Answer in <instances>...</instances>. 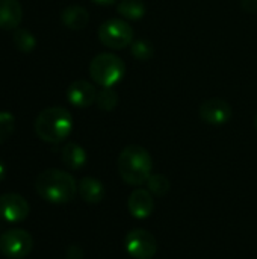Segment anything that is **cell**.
I'll return each mask as SVG.
<instances>
[{
	"label": "cell",
	"mask_w": 257,
	"mask_h": 259,
	"mask_svg": "<svg viewBox=\"0 0 257 259\" xmlns=\"http://www.w3.org/2000/svg\"><path fill=\"white\" fill-rule=\"evenodd\" d=\"M91 2L98 3V5H112V3H115L117 0H91Z\"/></svg>",
	"instance_id": "25"
},
{
	"label": "cell",
	"mask_w": 257,
	"mask_h": 259,
	"mask_svg": "<svg viewBox=\"0 0 257 259\" xmlns=\"http://www.w3.org/2000/svg\"><path fill=\"white\" fill-rule=\"evenodd\" d=\"M126 73V64L114 53H98L89 62V76L101 88L120 83Z\"/></svg>",
	"instance_id": "4"
},
{
	"label": "cell",
	"mask_w": 257,
	"mask_h": 259,
	"mask_svg": "<svg viewBox=\"0 0 257 259\" xmlns=\"http://www.w3.org/2000/svg\"><path fill=\"white\" fill-rule=\"evenodd\" d=\"M97 88L88 80H74L67 88V100L76 108H89L97 102Z\"/></svg>",
	"instance_id": "10"
},
{
	"label": "cell",
	"mask_w": 257,
	"mask_h": 259,
	"mask_svg": "<svg viewBox=\"0 0 257 259\" xmlns=\"http://www.w3.org/2000/svg\"><path fill=\"white\" fill-rule=\"evenodd\" d=\"M127 209L133 219L144 220V219L150 217L155 211L153 194L145 188L133 190L127 200Z\"/></svg>",
	"instance_id": "11"
},
{
	"label": "cell",
	"mask_w": 257,
	"mask_h": 259,
	"mask_svg": "<svg viewBox=\"0 0 257 259\" xmlns=\"http://www.w3.org/2000/svg\"><path fill=\"white\" fill-rule=\"evenodd\" d=\"M254 126H256V129H257V114H256V118H254Z\"/></svg>",
	"instance_id": "26"
},
{
	"label": "cell",
	"mask_w": 257,
	"mask_h": 259,
	"mask_svg": "<svg viewBox=\"0 0 257 259\" xmlns=\"http://www.w3.org/2000/svg\"><path fill=\"white\" fill-rule=\"evenodd\" d=\"M130 53L138 61H150L155 55V47L148 39H135L130 44Z\"/></svg>",
	"instance_id": "18"
},
{
	"label": "cell",
	"mask_w": 257,
	"mask_h": 259,
	"mask_svg": "<svg viewBox=\"0 0 257 259\" xmlns=\"http://www.w3.org/2000/svg\"><path fill=\"white\" fill-rule=\"evenodd\" d=\"M95 103L101 111H114L118 105V94L112 88H103L101 91H98Z\"/></svg>",
	"instance_id": "20"
},
{
	"label": "cell",
	"mask_w": 257,
	"mask_h": 259,
	"mask_svg": "<svg viewBox=\"0 0 257 259\" xmlns=\"http://www.w3.org/2000/svg\"><path fill=\"white\" fill-rule=\"evenodd\" d=\"M15 131V117L11 112H0V144L8 141Z\"/></svg>",
	"instance_id": "21"
},
{
	"label": "cell",
	"mask_w": 257,
	"mask_h": 259,
	"mask_svg": "<svg viewBox=\"0 0 257 259\" xmlns=\"http://www.w3.org/2000/svg\"><path fill=\"white\" fill-rule=\"evenodd\" d=\"M61 159L64 162V165L70 170H80L85 167L86 161H88V155L86 150L77 144V143H67L62 147L61 152Z\"/></svg>",
	"instance_id": "15"
},
{
	"label": "cell",
	"mask_w": 257,
	"mask_h": 259,
	"mask_svg": "<svg viewBox=\"0 0 257 259\" xmlns=\"http://www.w3.org/2000/svg\"><path fill=\"white\" fill-rule=\"evenodd\" d=\"M12 41H14V46L23 53H30L36 47V38L27 29H21V27L15 29L12 35Z\"/></svg>",
	"instance_id": "17"
},
{
	"label": "cell",
	"mask_w": 257,
	"mask_h": 259,
	"mask_svg": "<svg viewBox=\"0 0 257 259\" xmlns=\"http://www.w3.org/2000/svg\"><path fill=\"white\" fill-rule=\"evenodd\" d=\"M33 249V238L24 229H9L0 237V252L8 259H24Z\"/></svg>",
	"instance_id": "6"
},
{
	"label": "cell",
	"mask_w": 257,
	"mask_h": 259,
	"mask_svg": "<svg viewBox=\"0 0 257 259\" xmlns=\"http://www.w3.org/2000/svg\"><path fill=\"white\" fill-rule=\"evenodd\" d=\"M171 188V184L164 175H151L147 181V190L158 197H164Z\"/></svg>",
	"instance_id": "19"
},
{
	"label": "cell",
	"mask_w": 257,
	"mask_h": 259,
	"mask_svg": "<svg viewBox=\"0 0 257 259\" xmlns=\"http://www.w3.org/2000/svg\"><path fill=\"white\" fill-rule=\"evenodd\" d=\"M124 247L133 259H153L158 252V240L145 229H133L126 235Z\"/></svg>",
	"instance_id": "7"
},
{
	"label": "cell",
	"mask_w": 257,
	"mask_h": 259,
	"mask_svg": "<svg viewBox=\"0 0 257 259\" xmlns=\"http://www.w3.org/2000/svg\"><path fill=\"white\" fill-rule=\"evenodd\" d=\"M5 178H6V167H5V164L0 161V182H2Z\"/></svg>",
	"instance_id": "24"
},
{
	"label": "cell",
	"mask_w": 257,
	"mask_h": 259,
	"mask_svg": "<svg viewBox=\"0 0 257 259\" xmlns=\"http://www.w3.org/2000/svg\"><path fill=\"white\" fill-rule=\"evenodd\" d=\"M118 173L121 179L133 187L147 184L153 170V159L147 149L138 144L126 146L118 156Z\"/></svg>",
	"instance_id": "2"
},
{
	"label": "cell",
	"mask_w": 257,
	"mask_h": 259,
	"mask_svg": "<svg viewBox=\"0 0 257 259\" xmlns=\"http://www.w3.org/2000/svg\"><path fill=\"white\" fill-rule=\"evenodd\" d=\"M61 21L65 27L71 30H82L89 23V14L83 6L71 5L61 12Z\"/></svg>",
	"instance_id": "14"
},
{
	"label": "cell",
	"mask_w": 257,
	"mask_h": 259,
	"mask_svg": "<svg viewBox=\"0 0 257 259\" xmlns=\"http://www.w3.org/2000/svg\"><path fill=\"white\" fill-rule=\"evenodd\" d=\"M67 256L68 259H83V252L77 246H73L67 250Z\"/></svg>",
	"instance_id": "22"
},
{
	"label": "cell",
	"mask_w": 257,
	"mask_h": 259,
	"mask_svg": "<svg viewBox=\"0 0 257 259\" xmlns=\"http://www.w3.org/2000/svg\"><path fill=\"white\" fill-rule=\"evenodd\" d=\"M23 18V8L18 0H0V29L15 30Z\"/></svg>",
	"instance_id": "12"
},
{
	"label": "cell",
	"mask_w": 257,
	"mask_h": 259,
	"mask_svg": "<svg viewBox=\"0 0 257 259\" xmlns=\"http://www.w3.org/2000/svg\"><path fill=\"white\" fill-rule=\"evenodd\" d=\"M35 190L42 200L53 205H65L74 200L77 184L70 173L48 168L36 176Z\"/></svg>",
	"instance_id": "1"
},
{
	"label": "cell",
	"mask_w": 257,
	"mask_h": 259,
	"mask_svg": "<svg viewBox=\"0 0 257 259\" xmlns=\"http://www.w3.org/2000/svg\"><path fill=\"white\" fill-rule=\"evenodd\" d=\"M241 5L242 8L250 12V14H254L257 12V0H241Z\"/></svg>",
	"instance_id": "23"
},
{
	"label": "cell",
	"mask_w": 257,
	"mask_h": 259,
	"mask_svg": "<svg viewBox=\"0 0 257 259\" xmlns=\"http://www.w3.org/2000/svg\"><path fill=\"white\" fill-rule=\"evenodd\" d=\"M117 11L126 20H139L145 15L147 6L144 0H120Z\"/></svg>",
	"instance_id": "16"
},
{
	"label": "cell",
	"mask_w": 257,
	"mask_h": 259,
	"mask_svg": "<svg viewBox=\"0 0 257 259\" xmlns=\"http://www.w3.org/2000/svg\"><path fill=\"white\" fill-rule=\"evenodd\" d=\"M77 193L80 194L82 200L91 205H97L105 199V187L103 184L91 176L82 178L77 185Z\"/></svg>",
	"instance_id": "13"
},
{
	"label": "cell",
	"mask_w": 257,
	"mask_h": 259,
	"mask_svg": "<svg viewBox=\"0 0 257 259\" xmlns=\"http://www.w3.org/2000/svg\"><path fill=\"white\" fill-rule=\"evenodd\" d=\"M73 131V117L62 106H50L42 109L35 120V134L45 143H61L68 138Z\"/></svg>",
	"instance_id": "3"
},
{
	"label": "cell",
	"mask_w": 257,
	"mask_h": 259,
	"mask_svg": "<svg viewBox=\"0 0 257 259\" xmlns=\"http://www.w3.org/2000/svg\"><path fill=\"white\" fill-rule=\"evenodd\" d=\"M30 212L26 199L15 193L0 196V219L6 223H20L27 219Z\"/></svg>",
	"instance_id": "8"
},
{
	"label": "cell",
	"mask_w": 257,
	"mask_h": 259,
	"mask_svg": "<svg viewBox=\"0 0 257 259\" xmlns=\"http://www.w3.org/2000/svg\"><path fill=\"white\" fill-rule=\"evenodd\" d=\"M198 112L201 120L211 126H223L229 123L233 115L232 106L221 97H212L204 100Z\"/></svg>",
	"instance_id": "9"
},
{
	"label": "cell",
	"mask_w": 257,
	"mask_h": 259,
	"mask_svg": "<svg viewBox=\"0 0 257 259\" xmlns=\"http://www.w3.org/2000/svg\"><path fill=\"white\" fill-rule=\"evenodd\" d=\"M100 42L114 50H121L129 47L135 41V30L133 27L120 18H111L100 24L97 30Z\"/></svg>",
	"instance_id": "5"
}]
</instances>
